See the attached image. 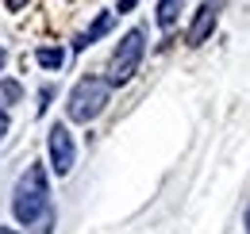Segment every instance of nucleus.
<instances>
[{"label": "nucleus", "mask_w": 250, "mask_h": 234, "mask_svg": "<svg viewBox=\"0 0 250 234\" xmlns=\"http://www.w3.org/2000/svg\"><path fill=\"white\" fill-rule=\"evenodd\" d=\"M131 8H135V0H120V8H116V12H131Z\"/></svg>", "instance_id": "nucleus-12"}, {"label": "nucleus", "mask_w": 250, "mask_h": 234, "mask_svg": "<svg viewBox=\"0 0 250 234\" xmlns=\"http://www.w3.org/2000/svg\"><path fill=\"white\" fill-rule=\"evenodd\" d=\"M112 27H116V12H100V16H96L93 23H89V31H81V35L73 39V54L89 50V46H93L96 39H104V35H108Z\"/></svg>", "instance_id": "nucleus-6"}, {"label": "nucleus", "mask_w": 250, "mask_h": 234, "mask_svg": "<svg viewBox=\"0 0 250 234\" xmlns=\"http://www.w3.org/2000/svg\"><path fill=\"white\" fill-rule=\"evenodd\" d=\"M73 157H77V146H73L69 127H65V123H54V127H50V165H54V173L65 176L73 169Z\"/></svg>", "instance_id": "nucleus-4"}, {"label": "nucleus", "mask_w": 250, "mask_h": 234, "mask_svg": "<svg viewBox=\"0 0 250 234\" xmlns=\"http://www.w3.org/2000/svg\"><path fill=\"white\" fill-rule=\"evenodd\" d=\"M0 234H16V231H12V227H0Z\"/></svg>", "instance_id": "nucleus-14"}, {"label": "nucleus", "mask_w": 250, "mask_h": 234, "mask_svg": "<svg viewBox=\"0 0 250 234\" xmlns=\"http://www.w3.org/2000/svg\"><path fill=\"white\" fill-rule=\"evenodd\" d=\"M108 96H112V85L104 77H81L77 85L69 88V104H65V116L73 123H93L104 108H108Z\"/></svg>", "instance_id": "nucleus-2"}, {"label": "nucleus", "mask_w": 250, "mask_h": 234, "mask_svg": "<svg viewBox=\"0 0 250 234\" xmlns=\"http://www.w3.org/2000/svg\"><path fill=\"white\" fill-rule=\"evenodd\" d=\"M247 231H250V211H247Z\"/></svg>", "instance_id": "nucleus-15"}, {"label": "nucleus", "mask_w": 250, "mask_h": 234, "mask_svg": "<svg viewBox=\"0 0 250 234\" xmlns=\"http://www.w3.org/2000/svg\"><path fill=\"white\" fill-rule=\"evenodd\" d=\"M4 61H8V54H4V50H0V69H4Z\"/></svg>", "instance_id": "nucleus-13"}, {"label": "nucleus", "mask_w": 250, "mask_h": 234, "mask_svg": "<svg viewBox=\"0 0 250 234\" xmlns=\"http://www.w3.org/2000/svg\"><path fill=\"white\" fill-rule=\"evenodd\" d=\"M20 96H23V85H20V81H0V108H4V104H20Z\"/></svg>", "instance_id": "nucleus-9"}, {"label": "nucleus", "mask_w": 250, "mask_h": 234, "mask_svg": "<svg viewBox=\"0 0 250 234\" xmlns=\"http://www.w3.org/2000/svg\"><path fill=\"white\" fill-rule=\"evenodd\" d=\"M181 4H185V0H162V4H158V27H162V31H169L173 23H177Z\"/></svg>", "instance_id": "nucleus-7"}, {"label": "nucleus", "mask_w": 250, "mask_h": 234, "mask_svg": "<svg viewBox=\"0 0 250 234\" xmlns=\"http://www.w3.org/2000/svg\"><path fill=\"white\" fill-rule=\"evenodd\" d=\"M143 54H146V31L143 27H131L120 39V46H116V54L108 61V85H127L135 73H139V65H143Z\"/></svg>", "instance_id": "nucleus-3"}, {"label": "nucleus", "mask_w": 250, "mask_h": 234, "mask_svg": "<svg viewBox=\"0 0 250 234\" xmlns=\"http://www.w3.org/2000/svg\"><path fill=\"white\" fill-rule=\"evenodd\" d=\"M46 196H50L46 169L42 165H27V173L16 180V192H12V215H16V223L35 227L42 219V211H46Z\"/></svg>", "instance_id": "nucleus-1"}, {"label": "nucleus", "mask_w": 250, "mask_h": 234, "mask_svg": "<svg viewBox=\"0 0 250 234\" xmlns=\"http://www.w3.org/2000/svg\"><path fill=\"white\" fill-rule=\"evenodd\" d=\"M35 58H39V65H42V69H62L65 54L58 50V46H42V50H39Z\"/></svg>", "instance_id": "nucleus-8"}, {"label": "nucleus", "mask_w": 250, "mask_h": 234, "mask_svg": "<svg viewBox=\"0 0 250 234\" xmlns=\"http://www.w3.org/2000/svg\"><path fill=\"white\" fill-rule=\"evenodd\" d=\"M4 135H8V112L0 108V138H4Z\"/></svg>", "instance_id": "nucleus-10"}, {"label": "nucleus", "mask_w": 250, "mask_h": 234, "mask_svg": "<svg viewBox=\"0 0 250 234\" xmlns=\"http://www.w3.org/2000/svg\"><path fill=\"white\" fill-rule=\"evenodd\" d=\"M4 4H8V8H12V12H20V8H23V4H27V0H4Z\"/></svg>", "instance_id": "nucleus-11"}, {"label": "nucleus", "mask_w": 250, "mask_h": 234, "mask_svg": "<svg viewBox=\"0 0 250 234\" xmlns=\"http://www.w3.org/2000/svg\"><path fill=\"white\" fill-rule=\"evenodd\" d=\"M216 20H219V4H216V0L200 4V8H196V16H192V23H188L185 42H188V46H200V42H208V35L216 31Z\"/></svg>", "instance_id": "nucleus-5"}, {"label": "nucleus", "mask_w": 250, "mask_h": 234, "mask_svg": "<svg viewBox=\"0 0 250 234\" xmlns=\"http://www.w3.org/2000/svg\"><path fill=\"white\" fill-rule=\"evenodd\" d=\"M216 4H219V0H216Z\"/></svg>", "instance_id": "nucleus-16"}]
</instances>
